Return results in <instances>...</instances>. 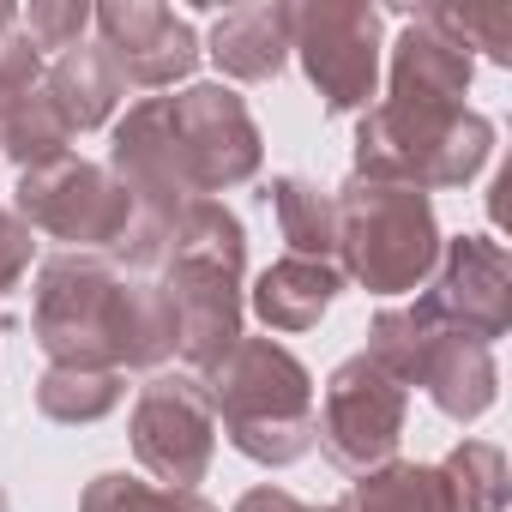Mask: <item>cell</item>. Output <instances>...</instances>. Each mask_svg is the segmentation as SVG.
<instances>
[{
    "mask_svg": "<svg viewBox=\"0 0 512 512\" xmlns=\"http://www.w3.org/2000/svg\"><path fill=\"white\" fill-rule=\"evenodd\" d=\"M79 512H217V506L199 488H157V482H139L127 470H103L85 482Z\"/></svg>",
    "mask_w": 512,
    "mask_h": 512,
    "instance_id": "cell-24",
    "label": "cell"
},
{
    "mask_svg": "<svg viewBox=\"0 0 512 512\" xmlns=\"http://www.w3.org/2000/svg\"><path fill=\"white\" fill-rule=\"evenodd\" d=\"M0 512H13V506H7V494H0Z\"/></svg>",
    "mask_w": 512,
    "mask_h": 512,
    "instance_id": "cell-31",
    "label": "cell"
},
{
    "mask_svg": "<svg viewBox=\"0 0 512 512\" xmlns=\"http://www.w3.org/2000/svg\"><path fill=\"white\" fill-rule=\"evenodd\" d=\"M223 79H241V85H266L284 73L290 61V7L284 0H247V7H229L217 25H211V49H205Z\"/></svg>",
    "mask_w": 512,
    "mask_h": 512,
    "instance_id": "cell-15",
    "label": "cell"
},
{
    "mask_svg": "<svg viewBox=\"0 0 512 512\" xmlns=\"http://www.w3.org/2000/svg\"><path fill=\"white\" fill-rule=\"evenodd\" d=\"M241 272H247V229L223 199H187L175 217L169 266L157 272L175 308V350L205 374L241 338Z\"/></svg>",
    "mask_w": 512,
    "mask_h": 512,
    "instance_id": "cell-1",
    "label": "cell"
},
{
    "mask_svg": "<svg viewBox=\"0 0 512 512\" xmlns=\"http://www.w3.org/2000/svg\"><path fill=\"white\" fill-rule=\"evenodd\" d=\"M446 332H464L494 350V338L512 332V260L494 235H452L440 241V260L428 278V296H416Z\"/></svg>",
    "mask_w": 512,
    "mask_h": 512,
    "instance_id": "cell-11",
    "label": "cell"
},
{
    "mask_svg": "<svg viewBox=\"0 0 512 512\" xmlns=\"http://www.w3.org/2000/svg\"><path fill=\"white\" fill-rule=\"evenodd\" d=\"M434 470L446 482L452 512H506V452L494 440H458Z\"/></svg>",
    "mask_w": 512,
    "mask_h": 512,
    "instance_id": "cell-23",
    "label": "cell"
},
{
    "mask_svg": "<svg viewBox=\"0 0 512 512\" xmlns=\"http://www.w3.org/2000/svg\"><path fill=\"white\" fill-rule=\"evenodd\" d=\"M338 290H344L338 260H296L290 253V260H278V266H266L253 278L247 308L272 332H314L326 320V308L338 302Z\"/></svg>",
    "mask_w": 512,
    "mask_h": 512,
    "instance_id": "cell-16",
    "label": "cell"
},
{
    "mask_svg": "<svg viewBox=\"0 0 512 512\" xmlns=\"http://www.w3.org/2000/svg\"><path fill=\"white\" fill-rule=\"evenodd\" d=\"M199 380L241 458L284 470L314 452V374L278 338H235V350L217 356Z\"/></svg>",
    "mask_w": 512,
    "mask_h": 512,
    "instance_id": "cell-2",
    "label": "cell"
},
{
    "mask_svg": "<svg viewBox=\"0 0 512 512\" xmlns=\"http://www.w3.org/2000/svg\"><path fill=\"white\" fill-rule=\"evenodd\" d=\"M121 284L127 272L109 253H49L37 266L31 338L43 344L49 368H115Z\"/></svg>",
    "mask_w": 512,
    "mask_h": 512,
    "instance_id": "cell-5",
    "label": "cell"
},
{
    "mask_svg": "<svg viewBox=\"0 0 512 512\" xmlns=\"http://www.w3.org/2000/svg\"><path fill=\"white\" fill-rule=\"evenodd\" d=\"M163 109H169V139H175L181 175L199 199L229 193L260 175L266 139L229 85H187L181 97H163Z\"/></svg>",
    "mask_w": 512,
    "mask_h": 512,
    "instance_id": "cell-9",
    "label": "cell"
},
{
    "mask_svg": "<svg viewBox=\"0 0 512 512\" xmlns=\"http://www.w3.org/2000/svg\"><path fill=\"white\" fill-rule=\"evenodd\" d=\"M121 398H127V380L115 368H49L37 380V410L49 422H67V428L103 422Z\"/></svg>",
    "mask_w": 512,
    "mask_h": 512,
    "instance_id": "cell-22",
    "label": "cell"
},
{
    "mask_svg": "<svg viewBox=\"0 0 512 512\" xmlns=\"http://www.w3.org/2000/svg\"><path fill=\"white\" fill-rule=\"evenodd\" d=\"M416 386L434 398L440 416L476 422V416H488L494 398H500V368H494V350H488V344H476V338L440 326V332L428 338L422 362H416Z\"/></svg>",
    "mask_w": 512,
    "mask_h": 512,
    "instance_id": "cell-14",
    "label": "cell"
},
{
    "mask_svg": "<svg viewBox=\"0 0 512 512\" xmlns=\"http://www.w3.org/2000/svg\"><path fill=\"white\" fill-rule=\"evenodd\" d=\"M175 356V308L157 278H127L121 284V332H115V368L157 374Z\"/></svg>",
    "mask_w": 512,
    "mask_h": 512,
    "instance_id": "cell-18",
    "label": "cell"
},
{
    "mask_svg": "<svg viewBox=\"0 0 512 512\" xmlns=\"http://www.w3.org/2000/svg\"><path fill=\"white\" fill-rule=\"evenodd\" d=\"M25 37H31V49L37 55H67V49H79L85 43V31H91V7L85 0H31L25 7Z\"/></svg>",
    "mask_w": 512,
    "mask_h": 512,
    "instance_id": "cell-26",
    "label": "cell"
},
{
    "mask_svg": "<svg viewBox=\"0 0 512 512\" xmlns=\"http://www.w3.org/2000/svg\"><path fill=\"white\" fill-rule=\"evenodd\" d=\"M338 512H452V500H446V482L434 464L392 458V464L368 470L362 482H350Z\"/></svg>",
    "mask_w": 512,
    "mask_h": 512,
    "instance_id": "cell-20",
    "label": "cell"
},
{
    "mask_svg": "<svg viewBox=\"0 0 512 512\" xmlns=\"http://www.w3.org/2000/svg\"><path fill=\"white\" fill-rule=\"evenodd\" d=\"M19 217L31 223V235L67 241V253H115L133 223V199L103 163L55 157L19 175Z\"/></svg>",
    "mask_w": 512,
    "mask_h": 512,
    "instance_id": "cell-8",
    "label": "cell"
},
{
    "mask_svg": "<svg viewBox=\"0 0 512 512\" xmlns=\"http://www.w3.org/2000/svg\"><path fill=\"white\" fill-rule=\"evenodd\" d=\"M133 458L163 488H199L217 458V416L199 374H151L127 422Z\"/></svg>",
    "mask_w": 512,
    "mask_h": 512,
    "instance_id": "cell-10",
    "label": "cell"
},
{
    "mask_svg": "<svg viewBox=\"0 0 512 512\" xmlns=\"http://www.w3.org/2000/svg\"><path fill=\"white\" fill-rule=\"evenodd\" d=\"M235 512H338V506H302L290 488H272V482H266V488H247V494L235 500Z\"/></svg>",
    "mask_w": 512,
    "mask_h": 512,
    "instance_id": "cell-29",
    "label": "cell"
},
{
    "mask_svg": "<svg viewBox=\"0 0 512 512\" xmlns=\"http://www.w3.org/2000/svg\"><path fill=\"white\" fill-rule=\"evenodd\" d=\"M91 25L103 37V55L121 73V85H145V91L181 85V79H193V67L205 55L193 25L175 7H163V0H103V7H91Z\"/></svg>",
    "mask_w": 512,
    "mask_h": 512,
    "instance_id": "cell-12",
    "label": "cell"
},
{
    "mask_svg": "<svg viewBox=\"0 0 512 512\" xmlns=\"http://www.w3.org/2000/svg\"><path fill=\"white\" fill-rule=\"evenodd\" d=\"M398 13H404V37L392 43V91H386V103L422 109V115L464 109V91H470L476 61L458 43H446L434 25H422L410 7H398Z\"/></svg>",
    "mask_w": 512,
    "mask_h": 512,
    "instance_id": "cell-13",
    "label": "cell"
},
{
    "mask_svg": "<svg viewBox=\"0 0 512 512\" xmlns=\"http://www.w3.org/2000/svg\"><path fill=\"white\" fill-rule=\"evenodd\" d=\"M43 91H49L55 115L67 121V133L103 127V121L121 109V97H127L115 61L103 55V43H79V49L55 55V67H43Z\"/></svg>",
    "mask_w": 512,
    "mask_h": 512,
    "instance_id": "cell-17",
    "label": "cell"
},
{
    "mask_svg": "<svg viewBox=\"0 0 512 512\" xmlns=\"http://www.w3.org/2000/svg\"><path fill=\"white\" fill-rule=\"evenodd\" d=\"M404 416H410V392L368 356H350L332 368L326 380V398L314 410V446L350 470V476H368L380 464L398 458V440H404Z\"/></svg>",
    "mask_w": 512,
    "mask_h": 512,
    "instance_id": "cell-7",
    "label": "cell"
},
{
    "mask_svg": "<svg viewBox=\"0 0 512 512\" xmlns=\"http://www.w3.org/2000/svg\"><path fill=\"white\" fill-rule=\"evenodd\" d=\"M380 25L386 13L368 0H302L290 7V55L320 91L326 115H368L380 91Z\"/></svg>",
    "mask_w": 512,
    "mask_h": 512,
    "instance_id": "cell-6",
    "label": "cell"
},
{
    "mask_svg": "<svg viewBox=\"0 0 512 512\" xmlns=\"http://www.w3.org/2000/svg\"><path fill=\"white\" fill-rule=\"evenodd\" d=\"M488 157H494V121L476 115V109L422 115V109L374 103L356 127V169L350 175L434 193V187L476 181Z\"/></svg>",
    "mask_w": 512,
    "mask_h": 512,
    "instance_id": "cell-4",
    "label": "cell"
},
{
    "mask_svg": "<svg viewBox=\"0 0 512 512\" xmlns=\"http://www.w3.org/2000/svg\"><path fill=\"white\" fill-rule=\"evenodd\" d=\"M37 85H43V55L31 49L25 31H7L0 37V103H13V97H25Z\"/></svg>",
    "mask_w": 512,
    "mask_h": 512,
    "instance_id": "cell-27",
    "label": "cell"
},
{
    "mask_svg": "<svg viewBox=\"0 0 512 512\" xmlns=\"http://www.w3.org/2000/svg\"><path fill=\"white\" fill-rule=\"evenodd\" d=\"M67 145H73V133L55 115V103H49L43 85L25 91V97H13V103H0V157H7V163L43 169V163L67 157Z\"/></svg>",
    "mask_w": 512,
    "mask_h": 512,
    "instance_id": "cell-21",
    "label": "cell"
},
{
    "mask_svg": "<svg viewBox=\"0 0 512 512\" xmlns=\"http://www.w3.org/2000/svg\"><path fill=\"white\" fill-rule=\"evenodd\" d=\"M7 31H19V7H13V0H0V37H7Z\"/></svg>",
    "mask_w": 512,
    "mask_h": 512,
    "instance_id": "cell-30",
    "label": "cell"
},
{
    "mask_svg": "<svg viewBox=\"0 0 512 512\" xmlns=\"http://www.w3.org/2000/svg\"><path fill=\"white\" fill-rule=\"evenodd\" d=\"M422 25H434L446 43H458L464 55L482 49L494 67H512V13L506 7H410Z\"/></svg>",
    "mask_w": 512,
    "mask_h": 512,
    "instance_id": "cell-25",
    "label": "cell"
},
{
    "mask_svg": "<svg viewBox=\"0 0 512 512\" xmlns=\"http://www.w3.org/2000/svg\"><path fill=\"white\" fill-rule=\"evenodd\" d=\"M31 253H37V235H31V223H25L19 211H7V205H0V296H13V290L25 284V272H31Z\"/></svg>",
    "mask_w": 512,
    "mask_h": 512,
    "instance_id": "cell-28",
    "label": "cell"
},
{
    "mask_svg": "<svg viewBox=\"0 0 512 512\" xmlns=\"http://www.w3.org/2000/svg\"><path fill=\"white\" fill-rule=\"evenodd\" d=\"M266 205L278 211V229L296 260H338V199L332 187L308 175H278L266 187Z\"/></svg>",
    "mask_w": 512,
    "mask_h": 512,
    "instance_id": "cell-19",
    "label": "cell"
},
{
    "mask_svg": "<svg viewBox=\"0 0 512 512\" xmlns=\"http://www.w3.org/2000/svg\"><path fill=\"white\" fill-rule=\"evenodd\" d=\"M332 199H338V272H350L368 296H404L434 278L440 223L428 193L350 175L344 187H332Z\"/></svg>",
    "mask_w": 512,
    "mask_h": 512,
    "instance_id": "cell-3",
    "label": "cell"
}]
</instances>
